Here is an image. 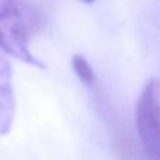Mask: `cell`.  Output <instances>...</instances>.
Listing matches in <instances>:
<instances>
[{"label":"cell","mask_w":160,"mask_h":160,"mask_svg":"<svg viewBox=\"0 0 160 160\" xmlns=\"http://www.w3.org/2000/svg\"><path fill=\"white\" fill-rule=\"evenodd\" d=\"M38 18L25 0H0V49L35 68H45L30 48Z\"/></svg>","instance_id":"cell-1"},{"label":"cell","mask_w":160,"mask_h":160,"mask_svg":"<svg viewBox=\"0 0 160 160\" xmlns=\"http://www.w3.org/2000/svg\"><path fill=\"white\" fill-rule=\"evenodd\" d=\"M136 131L148 160H159V82L145 84L135 110Z\"/></svg>","instance_id":"cell-2"},{"label":"cell","mask_w":160,"mask_h":160,"mask_svg":"<svg viewBox=\"0 0 160 160\" xmlns=\"http://www.w3.org/2000/svg\"><path fill=\"white\" fill-rule=\"evenodd\" d=\"M16 114V101L11 86V66L0 49V135L10 132Z\"/></svg>","instance_id":"cell-3"},{"label":"cell","mask_w":160,"mask_h":160,"mask_svg":"<svg viewBox=\"0 0 160 160\" xmlns=\"http://www.w3.org/2000/svg\"><path fill=\"white\" fill-rule=\"evenodd\" d=\"M72 68L75 70L76 76L80 79V82L83 84H86L87 87L93 88L97 83V78L94 69L91 68L90 62L84 58L83 55H75L72 59Z\"/></svg>","instance_id":"cell-4"},{"label":"cell","mask_w":160,"mask_h":160,"mask_svg":"<svg viewBox=\"0 0 160 160\" xmlns=\"http://www.w3.org/2000/svg\"><path fill=\"white\" fill-rule=\"evenodd\" d=\"M82 2H84V3H93L94 0H82Z\"/></svg>","instance_id":"cell-5"}]
</instances>
